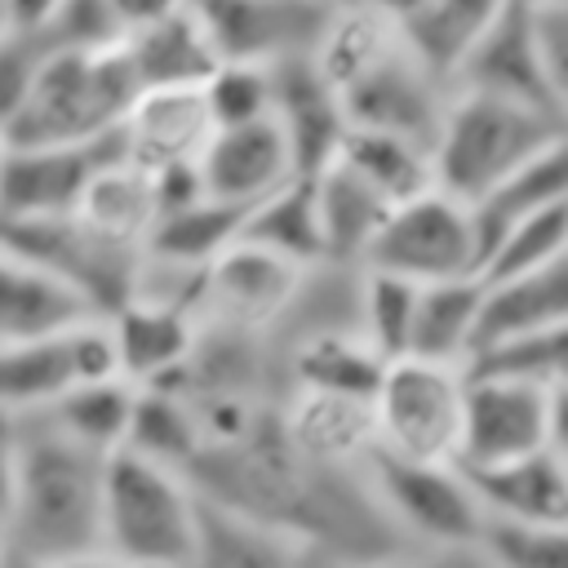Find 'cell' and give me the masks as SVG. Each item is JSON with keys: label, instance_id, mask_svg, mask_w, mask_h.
Returning a JSON list of instances; mask_svg holds the SVG:
<instances>
[{"label": "cell", "instance_id": "cell-1", "mask_svg": "<svg viewBox=\"0 0 568 568\" xmlns=\"http://www.w3.org/2000/svg\"><path fill=\"white\" fill-rule=\"evenodd\" d=\"M186 479L204 501L275 528L302 555L346 564L417 555L382 515L368 475L306 457L288 439L280 404L248 417L235 435L204 444L186 466Z\"/></svg>", "mask_w": 568, "mask_h": 568}, {"label": "cell", "instance_id": "cell-2", "mask_svg": "<svg viewBox=\"0 0 568 568\" xmlns=\"http://www.w3.org/2000/svg\"><path fill=\"white\" fill-rule=\"evenodd\" d=\"M311 67L337 98L346 129H377L430 151L448 89L404 49L399 31L359 4H337Z\"/></svg>", "mask_w": 568, "mask_h": 568}, {"label": "cell", "instance_id": "cell-3", "mask_svg": "<svg viewBox=\"0 0 568 568\" xmlns=\"http://www.w3.org/2000/svg\"><path fill=\"white\" fill-rule=\"evenodd\" d=\"M102 470L106 457L71 444L40 413H27L4 515L9 555L44 568L102 550Z\"/></svg>", "mask_w": 568, "mask_h": 568}, {"label": "cell", "instance_id": "cell-4", "mask_svg": "<svg viewBox=\"0 0 568 568\" xmlns=\"http://www.w3.org/2000/svg\"><path fill=\"white\" fill-rule=\"evenodd\" d=\"M559 142H568L564 115L479 89H448L430 138V182L439 195L470 204Z\"/></svg>", "mask_w": 568, "mask_h": 568}, {"label": "cell", "instance_id": "cell-5", "mask_svg": "<svg viewBox=\"0 0 568 568\" xmlns=\"http://www.w3.org/2000/svg\"><path fill=\"white\" fill-rule=\"evenodd\" d=\"M133 98H138V80L129 71L120 44L49 53L40 62L27 98L18 102V111L4 120L0 142L4 146L102 142L120 129Z\"/></svg>", "mask_w": 568, "mask_h": 568}, {"label": "cell", "instance_id": "cell-6", "mask_svg": "<svg viewBox=\"0 0 568 568\" xmlns=\"http://www.w3.org/2000/svg\"><path fill=\"white\" fill-rule=\"evenodd\" d=\"M200 493L182 470L111 453L102 470V555L120 568H186Z\"/></svg>", "mask_w": 568, "mask_h": 568}, {"label": "cell", "instance_id": "cell-7", "mask_svg": "<svg viewBox=\"0 0 568 568\" xmlns=\"http://www.w3.org/2000/svg\"><path fill=\"white\" fill-rule=\"evenodd\" d=\"M364 475L382 515L390 519V528L404 537L408 550L426 559H448L470 550L484 510L457 462H413L377 448Z\"/></svg>", "mask_w": 568, "mask_h": 568}, {"label": "cell", "instance_id": "cell-8", "mask_svg": "<svg viewBox=\"0 0 568 568\" xmlns=\"http://www.w3.org/2000/svg\"><path fill=\"white\" fill-rule=\"evenodd\" d=\"M462 399H466L462 368L430 364L417 355L386 359L368 399L377 448L413 462H457Z\"/></svg>", "mask_w": 568, "mask_h": 568}, {"label": "cell", "instance_id": "cell-9", "mask_svg": "<svg viewBox=\"0 0 568 568\" xmlns=\"http://www.w3.org/2000/svg\"><path fill=\"white\" fill-rule=\"evenodd\" d=\"M568 386H524L501 377H466L457 466H497L537 448H564Z\"/></svg>", "mask_w": 568, "mask_h": 568}, {"label": "cell", "instance_id": "cell-10", "mask_svg": "<svg viewBox=\"0 0 568 568\" xmlns=\"http://www.w3.org/2000/svg\"><path fill=\"white\" fill-rule=\"evenodd\" d=\"M306 271L257 248V244H226L195 280L191 315L195 328L240 333V337H271L288 315Z\"/></svg>", "mask_w": 568, "mask_h": 568}, {"label": "cell", "instance_id": "cell-11", "mask_svg": "<svg viewBox=\"0 0 568 568\" xmlns=\"http://www.w3.org/2000/svg\"><path fill=\"white\" fill-rule=\"evenodd\" d=\"M475 231L466 217V204L422 191L404 204H395L377 235L364 248V271H386L408 284H439L475 275Z\"/></svg>", "mask_w": 568, "mask_h": 568}, {"label": "cell", "instance_id": "cell-12", "mask_svg": "<svg viewBox=\"0 0 568 568\" xmlns=\"http://www.w3.org/2000/svg\"><path fill=\"white\" fill-rule=\"evenodd\" d=\"M106 377H120V368L102 315L75 320L44 337L0 342V408L18 417L40 413L67 390Z\"/></svg>", "mask_w": 568, "mask_h": 568}, {"label": "cell", "instance_id": "cell-13", "mask_svg": "<svg viewBox=\"0 0 568 568\" xmlns=\"http://www.w3.org/2000/svg\"><path fill=\"white\" fill-rule=\"evenodd\" d=\"M200 18L217 62H257L280 67L293 58H311L333 0H186Z\"/></svg>", "mask_w": 568, "mask_h": 568}, {"label": "cell", "instance_id": "cell-14", "mask_svg": "<svg viewBox=\"0 0 568 568\" xmlns=\"http://www.w3.org/2000/svg\"><path fill=\"white\" fill-rule=\"evenodd\" d=\"M106 160H115V133L80 146H0V222L71 217Z\"/></svg>", "mask_w": 568, "mask_h": 568}, {"label": "cell", "instance_id": "cell-15", "mask_svg": "<svg viewBox=\"0 0 568 568\" xmlns=\"http://www.w3.org/2000/svg\"><path fill=\"white\" fill-rule=\"evenodd\" d=\"M209 138H213V120L200 84L142 89L115 129V151L124 164L142 169L146 178H164V173H191Z\"/></svg>", "mask_w": 568, "mask_h": 568}, {"label": "cell", "instance_id": "cell-16", "mask_svg": "<svg viewBox=\"0 0 568 568\" xmlns=\"http://www.w3.org/2000/svg\"><path fill=\"white\" fill-rule=\"evenodd\" d=\"M288 178H297V160H293L284 129L271 115L253 124L213 129L204 155L195 160L200 195L226 209H244V213L257 200L275 195Z\"/></svg>", "mask_w": 568, "mask_h": 568}, {"label": "cell", "instance_id": "cell-17", "mask_svg": "<svg viewBox=\"0 0 568 568\" xmlns=\"http://www.w3.org/2000/svg\"><path fill=\"white\" fill-rule=\"evenodd\" d=\"M102 320H106V333L115 346V368L129 386L173 382L178 368L186 364L191 346H195V315L186 306L124 297Z\"/></svg>", "mask_w": 568, "mask_h": 568}, {"label": "cell", "instance_id": "cell-18", "mask_svg": "<svg viewBox=\"0 0 568 568\" xmlns=\"http://www.w3.org/2000/svg\"><path fill=\"white\" fill-rule=\"evenodd\" d=\"M466 484L484 515L524 519V524H568V453L537 448L497 466L466 470Z\"/></svg>", "mask_w": 568, "mask_h": 568}, {"label": "cell", "instance_id": "cell-19", "mask_svg": "<svg viewBox=\"0 0 568 568\" xmlns=\"http://www.w3.org/2000/svg\"><path fill=\"white\" fill-rule=\"evenodd\" d=\"M550 328H568V257L537 266V271H524V275L479 280V315H475L470 355L493 346V342L550 333Z\"/></svg>", "mask_w": 568, "mask_h": 568}, {"label": "cell", "instance_id": "cell-20", "mask_svg": "<svg viewBox=\"0 0 568 568\" xmlns=\"http://www.w3.org/2000/svg\"><path fill=\"white\" fill-rule=\"evenodd\" d=\"M448 89L497 93V98H510V102L541 106V111H550V115H564V102H568V98L546 80L541 62H537V53H532V40H528L519 0L488 27V36L470 49V58L462 62V71L453 75Z\"/></svg>", "mask_w": 568, "mask_h": 568}, {"label": "cell", "instance_id": "cell-21", "mask_svg": "<svg viewBox=\"0 0 568 568\" xmlns=\"http://www.w3.org/2000/svg\"><path fill=\"white\" fill-rule=\"evenodd\" d=\"M155 213H160L155 178H146L142 169L124 164L120 151H115V160H106L89 178L71 222L89 240H98V244H106V248H115L124 257H142V248L151 240V226H155Z\"/></svg>", "mask_w": 568, "mask_h": 568}, {"label": "cell", "instance_id": "cell-22", "mask_svg": "<svg viewBox=\"0 0 568 568\" xmlns=\"http://www.w3.org/2000/svg\"><path fill=\"white\" fill-rule=\"evenodd\" d=\"M280 422L288 439L328 466H351L364 470L368 457L377 453V430H373V408L368 399L351 395H320V390H288L280 399Z\"/></svg>", "mask_w": 568, "mask_h": 568}, {"label": "cell", "instance_id": "cell-23", "mask_svg": "<svg viewBox=\"0 0 568 568\" xmlns=\"http://www.w3.org/2000/svg\"><path fill=\"white\" fill-rule=\"evenodd\" d=\"M271 120L284 129L297 173H315L320 164H328L337 138H342V111L337 98L328 93V84L320 80V71L311 67V58H293L271 67Z\"/></svg>", "mask_w": 568, "mask_h": 568}, {"label": "cell", "instance_id": "cell-24", "mask_svg": "<svg viewBox=\"0 0 568 568\" xmlns=\"http://www.w3.org/2000/svg\"><path fill=\"white\" fill-rule=\"evenodd\" d=\"M93 306L40 262L0 244V342H27L89 320Z\"/></svg>", "mask_w": 568, "mask_h": 568}, {"label": "cell", "instance_id": "cell-25", "mask_svg": "<svg viewBox=\"0 0 568 568\" xmlns=\"http://www.w3.org/2000/svg\"><path fill=\"white\" fill-rule=\"evenodd\" d=\"M550 204H568V142L541 151L537 160H528L524 169H515L493 191H484L479 200L466 204V217L475 231V257H484L510 226L528 222L532 213H541ZM475 271H479V262H475Z\"/></svg>", "mask_w": 568, "mask_h": 568}, {"label": "cell", "instance_id": "cell-26", "mask_svg": "<svg viewBox=\"0 0 568 568\" xmlns=\"http://www.w3.org/2000/svg\"><path fill=\"white\" fill-rule=\"evenodd\" d=\"M515 0H426L413 18H404L395 31L404 49L448 89L470 49L488 36V27L510 9Z\"/></svg>", "mask_w": 568, "mask_h": 568}, {"label": "cell", "instance_id": "cell-27", "mask_svg": "<svg viewBox=\"0 0 568 568\" xmlns=\"http://www.w3.org/2000/svg\"><path fill=\"white\" fill-rule=\"evenodd\" d=\"M120 53L142 89H173V84H204V75L217 67V53L200 27V18L191 13V4H182L178 13L133 31L120 40Z\"/></svg>", "mask_w": 568, "mask_h": 568}, {"label": "cell", "instance_id": "cell-28", "mask_svg": "<svg viewBox=\"0 0 568 568\" xmlns=\"http://www.w3.org/2000/svg\"><path fill=\"white\" fill-rule=\"evenodd\" d=\"M297 564L302 550L288 537L231 506L200 497L186 568H297Z\"/></svg>", "mask_w": 568, "mask_h": 568}, {"label": "cell", "instance_id": "cell-29", "mask_svg": "<svg viewBox=\"0 0 568 568\" xmlns=\"http://www.w3.org/2000/svg\"><path fill=\"white\" fill-rule=\"evenodd\" d=\"M311 191H315V213H320V235H324V257L333 266H359L368 240L377 235L382 217L390 213V204L382 195H373L355 173H346L337 160L320 164L311 173Z\"/></svg>", "mask_w": 568, "mask_h": 568}, {"label": "cell", "instance_id": "cell-30", "mask_svg": "<svg viewBox=\"0 0 568 568\" xmlns=\"http://www.w3.org/2000/svg\"><path fill=\"white\" fill-rule=\"evenodd\" d=\"M346 173H355L373 195H382L390 209L435 191L430 182V151L422 142L395 138V133H377V129H342L333 155Z\"/></svg>", "mask_w": 568, "mask_h": 568}, {"label": "cell", "instance_id": "cell-31", "mask_svg": "<svg viewBox=\"0 0 568 568\" xmlns=\"http://www.w3.org/2000/svg\"><path fill=\"white\" fill-rule=\"evenodd\" d=\"M240 240L244 244H257L302 271H315L324 266V235H320V213H315V191H311V173H297L288 178L275 195L257 200L248 213H244V226H240Z\"/></svg>", "mask_w": 568, "mask_h": 568}, {"label": "cell", "instance_id": "cell-32", "mask_svg": "<svg viewBox=\"0 0 568 568\" xmlns=\"http://www.w3.org/2000/svg\"><path fill=\"white\" fill-rule=\"evenodd\" d=\"M475 315H479V280L475 275L422 284L404 355L462 368L470 355V342H475Z\"/></svg>", "mask_w": 568, "mask_h": 568}, {"label": "cell", "instance_id": "cell-33", "mask_svg": "<svg viewBox=\"0 0 568 568\" xmlns=\"http://www.w3.org/2000/svg\"><path fill=\"white\" fill-rule=\"evenodd\" d=\"M200 448H204L200 422L178 390L133 386V408H129V430H124L120 453H133V457H146L155 466L186 475V466L195 462Z\"/></svg>", "mask_w": 568, "mask_h": 568}, {"label": "cell", "instance_id": "cell-34", "mask_svg": "<svg viewBox=\"0 0 568 568\" xmlns=\"http://www.w3.org/2000/svg\"><path fill=\"white\" fill-rule=\"evenodd\" d=\"M129 408H133V386L124 377H106V382H84V386L67 390L49 408H40V417L71 444H80L98 457H111L124 448Z\"/></svg>", "mask_w": 568, "mask_h": 568}, {"label": "cell", "instance_id": "cell-35", "mask_svg": "<svg viewBox=\"0 0 568 568\" xmlns=\"http://www.w3.org/2000/svg\"><path fill=\"white\" fill-rule=\"evenodd\" d=\"M417 288L399 275L386 271H364L355 275V328L359 337L382 355V359H399L408 351V333H413V311H417Z\"/></svg>", "mask_w": 568, "mask_h": 568}, {"label": "cell", "instance_id": "cell-36", "mask_svg": "<svg viewBox=\"0 0 568 568\" xmlns=\"http://www.w3.org/2000/svg\"><path fill=\"white\" fill-rule=\"evenodd\" d=\"M466 377H501L524 386H568V328L506 337L475 351L462 368Z\"/></svg>", "mask_w": 568, "mask_h": 568}, {"label": "cell", "instance_id": "cell-37", "mask_svg": "<svg viewBox=\"0 0 568 568\" xmlns=\"http://www.w3.org/2000/svg\"><path fill=\"white\" fill-rule=\"evenodd\" d=\"M466 555L479 568H568V524H524L484 515Z\"/></svg>", "mask_w": 568, "mask_h": 568}, {"label": "cell", "instance_id": "cell-38", "mask_svg": "<svg viewBox=\"0 0 568 568\" xmlns=\"http://www.w3.org/2000/svg\"><path fill=\"white\" fill-rule=\"evenodd\" d=\"M568 257V204H550L541 213H532L528 222L510 226L484 257L475 280H501V275H524L537 266H550Z\"/></svg>", "mask_w": 568, "mask_h": 568}, {"label": "cell", "instance_id": "cell-39", "mask_svg": "<svg viewBox=\"0 0 568 568\" xmlns=\"http://www.w3.org/2000/svg\"><path fill=\"white\" fill-rule=\"evenodd\" d=\"M204 106L213 129H231V124H253L271 115V67L257 62H217L204 84Z\"/></svg>", "mask_w": 568, "mask_h": 568}, {"label": "cell", "instance_id": "cell-40", "mask_svg": "<svg viewBox=\"0 0 568 568\" xmlns=\"http://www.w3.org/2000/svg\"><path fill=\"white\" fill-rule=\"evenodd\" d=\"M519 13L546 80L568 98V0H519Z\"/></svg>", "mask_w": 568, "mask_h": 568}, {"label": "cell", "instance_id": "cell-41", "mask_svg": "<svg viewBox=\"0 0 568 568\" xmlns=\"http://www.w3.org/2000/svg\"><path fill=\"white\" fill-rule=\"evenodd\" d=\"M44 58L49 53L40 49V40L27 27H13L0 40V129L18 111V102L27 98V89H31V80H36V71H40Z\"/></svg>", "mask_w": 568, "mask_h": 568}, {"label": "cell", "instance_id": "cell-42", "mask_svg": "<svg viewBox=\"0 0 568 568\" xmlns=\"http://www.w3.org/2000/svg\"><path fill=\"white\" fill-rule=\"evenodd\" d=\"M182 4L186 0H106L120 40L133 36V31H142V27H151V22H160V18H169V13H178Z\"/></svg>", "mask_w": 568, "mask_h": 568}, {"label": "cell", "instance_id": "cell-43", "mask_svg": "<svg viewBox=\"0 0 568 568\" xmlns=\"http://www.w3.org/2000/svg\"><path fill=\"white\" fill-rule=\"evenodd\" d=\"M18 444H22V417L0 408V528H4V515H9V497H13Z\"/></svg>", "mask_w": 568, "mask_h": 568}, {"label": "cell", "instance_id": "cell-44", "mask_svg": "<svg viewBox=\"0 0 568 568\" xmlns=\"http://www.w3.org/2000/svg\"><path fill=\"white\" fill-rule=\"evenodd\" d=\"M297 568H444V564H439V559H426V555H408V559H373V564H346V559L302 555Z\"/></svg>", "mask_w": 568, "mask_h": 568}, {"label": "cell", "instance_id": "cell-45", "mask_svg": "<svg viewBox=\"0 0 568 568\" xmlns=\"http://www.w3.org/2000/svg\"><path fill=\"white\" fill-rule=\"evenodd\" d=\"M351 4H359V9H368V13H377L382 22H390V27H399L404 18H413L426 0H351Z\"/></svg>", "mask_w": 568, "mask_h": 568}, {"label": "cell", "instance_id": "cell-46", "mask_svg": "<svg viewBox=\"0 0 568 568\" xmlns=\"http://www.w3.org/2000/svg\"><path fill=\"white\" fill-rule=\"evenodd\" d=\"M44 568H120L111 555L93 550V555H75V559H58V564H44Z\"/></svg>", "mask_w": 568, "mask_h": 568}, {"label": "cell", "instance_id": "cell-47", "mask_svg": "<svg viewBox=\"0 0 568 568\" xmlns=\"http://www.w3.org/2000/svg\"><path fill=\"white\" fill-rule=\"evenodd\" d=\"M13 31V4L9 0H0V40Z\"/></svg>", "mask_w": 568, "mask_h": 568}, {"label": "cell", "instance_id": "cell-48", "mask_svg": "<svg viewBox=\"0 0 568 568\" xmlns=\"http://www.w3.org/2000/svg\"><path fill=\"white\" fill-rule=\"evenodd\" d=\"M439 564H444V568H479V564H475L466 550H462V555H448V559H439Z\"/></svg>", "mask_w": 568, "mask_h": 568}, {"label": "cell", "instance_id": "cell-49", "mask_svg": "<svg viewBox=\"0 0 568 568\" xmlns=\"http://www.w3.org/2000/svg\"><path fill=\"white\" fill-rule=\"evenodd\" d=\"M0 568H36V564H27V559H18V555H9Z\"/></svg>", "mask_w": 568, "mask_h": 568}, {"label": "cell", "instance_id": "cell-50", "mask_svg": "<svg viewBox=\"0 0 568 568\" xmlns=\"http://www.w3.org/2000/svg\"><path fill=\"white\" fill-rule=\"evenodd\" d=\"M9 559V541H4V528H0V564Z\"/></svg>", "mask_w": 568, "mask_h": 568}, {"label": "cell", "instance_id": "cell-51", "mask_svg": "<svg viewBox=\"0 0 568 568\" xmlns=\"http://www.w3.org/2000/svg\"><path fill=\"white\" fill-rule=\"evenodd\" d=\"M333 4H351V0H333Z\"/></svg>", "mask_w": 568, "mask_h": 568}, {"label": "cell", "instance_id": "cell-52", "mask_svg": "<svg viewBox=\"0 0 568 568\" xmlns=\"http://www.w3.org/2000/svg\"><path fill=\"white\" fill-rule=\"evenodd\" d=\"M0 146H4V142H0Z\"/></svg>", "mask_w": 568, "mask_h": 568}]
</instances>
